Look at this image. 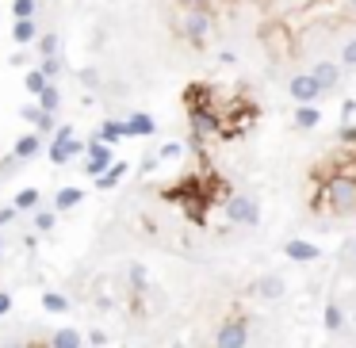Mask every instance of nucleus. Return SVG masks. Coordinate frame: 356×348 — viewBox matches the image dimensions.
Here are the masks:
<instances>
[{"label":"nucleus","mask_w":356,"mask_h":348,"mask_svg":"<svg viewBox=\"0 0 356 348\" xmlns=\"http://www.w3.org/2000/svg\"><path fill=\"white\" fill-rule=\"evenodd\" d=\"M283 253H288L291 264H315V260L322 257V249L310 245V241H303V238H291L288 245H283Z\"/></svg>","instance_id":"obj_7"},{"label":"nucleus","mask_w":356,"mask_h":348,"mask_svg":"<svg viewBox=\"0 0 356 348\" xmlns=\"http://www.w3.org/2000/svg\"><path fill=\"white\" fill-rule=\"evenodd\" d=\"M127 173H131V165H127V161H115V165H111L108 173H104V176L96 180V188H100V191H111V188H115V184L123 180Z\"/></svg>","instance_id":"obj_16"},{"label":"nucleus","mask_w":356,"mask_h":348,"mask_svg":"<svg viewBox=\"0 0 356 348\" xmlns=\"http://www.w3.org/2000/svg\"><path fill=\"white\" fill-rule=\"evenodd\" d=\"M131 283L134 287H146V268L142 264H131Z\"/></svg>","instance_id":"obj_31"},{"label":"nucleus","mask_w":356,"mask_h":348,"mask_svg":"<svg viewBox=\"0 0 356 348\" xmlns=\"http://www.w3.org/2000/svg\"><path fill=\"white\" fill-rule=\"evenodd\" d=\"M77 153H84V142H77V138L73 142H58V138H54L46 146V157L54 161V165H66V161H73Z\"/></svg>","instance_id":"obj_9"},{"label":"nucleus","mask_w":356,"mask_h":348,"mask_svg":"<svg viewBox=\"0 0 356 348\" xmlns=\"http://www.w3.org/2000/svg\"><path fill=\"white\" fill-rule=\"evenodd\" d=\"M35 130H39V134H50V130H58V119H54V115H46V111H42V119H39V123H35Z\"/></svg>","instance_id":"obj_29"},{"label":"nucleus","mask_w":356,"mask_h":348,"mask_svg":"<svg viewBox=\"0 0 356 348\" xmlns=\"http://www.w3.org/2000/svg\"><path fill=\"white\" fill-rule=\"evenodd\" d=\"M96 138L104 142V146H115V142L127 138V123H123V119H104L100 130H96Z\"/></svg>","instance_id":"obj_13"},{"label":"nucleus","mask_w":356,"mask_h":348,"mask_svg":"<svg viewBox=\"0 0 356 348\" xmlns=\"http://www.w3.org/2000/svg\"><path fill=\"white\" fill-rule=\"evenodd\" d=\"M326 203H330L337 215H353L356 211V176L353 173H330L326 176Z\"/></svg>","instance_id":"obj_1"},{"label":"nucleus","mask_w":356,"mask_h":348,"mask_svg":"<svg viewBox=\"0 0 356 348\" xmlns=\"http://www.w3.org/2000/svg\"><path fill=\"white\" fill-rule=\"evenodd\" d=\"M35 230H39V233L54 230V211H35Z\"/></svg>","instance_id":"obj_27"},{"label":"nucleus","mask_w":356,"mask_h":348,"mask_svg":"<svg viewBox=\"0 0 356 348\" xmlns=\"http://www.w3.org/2000/svg\"><path fill=\"white\" fill-rule=\"evenodd\" d=\"M341 66L356 69V39H348L345 46H341Z\"/></svg>","instance_id":"obj_28"},{"label":"nucleus","mask_w":356,"mask_h":348,"mask_svg":"<svg viewBox=\"0 0 356 348\" xmlns=\"http://www.w3.org/2000/svg\"><path fill=\"white\" fill-rule=\"evenodd\" d=\"M12 39L19 42V46H31V42H39L42 35H39V23L35 19H16L12 23Z\"/></svg>","instance_id":"obj_14"},{"label":"nucleus","mask_w":356,"mask_h":348,"mask_svg":"<svg viewBox=\"0 0 356 348\" xmlns=\"http://www.w3.org/2000/svg\"><path fill=\"white\" fill-rule=\"evenodd\" d=\"M39 73L46 77V81H54V77H62V58H42Z\"/></svg>","instance_id":"obj_26"},{"label":"nucleus","mask_w":356,"mask_h":348,"mask_svg":"<svg viewBox=\"0 0 356 348\" xmlns=\"http://www.w3.org/2000/svg\"><path fill=\"white\" fill-rule=\"evenodd\" d=\"M19 115H24L27 123L35 126V123H39V119H42V108H24V111H19Z\"/></svg>","instance_id":"obj_35"},{"label":"nucleus","mask_w":356,"mask_h":348,"mask_svg":"<svg viewBox=\"0 0 356 348\" xmlns=\"http://www.w3.org/2000/svg\"><path fill=\"white\" fill-rule=\"evenodd\" d=\"M39 108L46 111V115H54V111L62 108V88H58V84H50V88L39 96Z\"/></svg>","instance_id":"obj_22"},{"label":"nucleus","mask_w":356,"mask_h":348,"mask_svg":"<svg viewBox=\"0 0 356 348\" xmlns=\"http://www.w3.org/2000/svg\"><path fill=\"white\" fill-rule=\"evenodd\" d=\"M249 345V322L245 318H230L218 325L215 333V348H245Z\"/></svg>","instance_id":"obj_4"},{"label":"nucleus","mask_w":356,"mask_h":348,"mask_svg":"<svg viewBox=\"0 0 356 348\" xmlns=\"http://www.w3.org/2000/svg\"><path fill=\"white\" fill-rule=\"evenodd\" d=\"M123 123H127V138H153V134H158V123H153V115H146V111H131Z\"/></svg>","instance_id":"obj_8"},{"label":"nucleus","mask_w":356,"mask_h":348,"mask_svg":"<svg viewBox=\"0 0 356 348\" xmlns=\"http://www.w3.org/2000/svg\"><path fill=\"white\" fill-rule=\"evenodd\" d=\"M16 215H19L16 207H4V211H0V226H8V222H12V218H16Z\"/></svg>","instance_id":"obj_37"},{"label":"nucleus","mask_w":356,"mask_h":348,"mask_svg":"<svg viewBox=\"0 0 356 348\" xmlns=\"http://www.w3.org/2000/svg\"><path fill=\"white\" fill-rule=\"evenodd\" d=\"M35 46H39L42 58H58V35H42V39L35 42Z\"/></svg>","instance_id":"obj_25"},{"label":"nucleus","mask_w":356,"mask_h":348,"mask_svg":"<svg viewBox=\"0 0 356 348\" xmlns=\"http://www.w3.org/2000/svg\"><path fill=\"white\" fill-rule=\"evenodd\" d=\"M353 322H356V314H353Z\"/></svg>","instance_id":"obj_42"},{"label":"nucleus","mask_w":356,"mask_h":348,"mask_svg":"<svg viewBox=\"0 0 356 348\" xmlns=\"http://www.w3.org/2000/svg\"><path fill=\"white\" fill-rule=\"evenodd\" d=\"M54 138H58V142H73V126H69V123H62L58 130H54Z\"/></svg>","instance_id":"obj_32"},{"label":"nucleus","mask_w":356,"mask_h":348,"mask_svg":"<svg viewBox=\"0 0 356 348\" xmlns=\"http://www.w3.org/2000/svg\"><path fill=\"white\" fill-rule=\"evenodd\" d=\"M12 16L16 19H35L39 16V0H12Z\"/></svg>","instance_id":"obj_23"},{"label":"nucleus","mask_w":356,"mask_h":348,"mask_svg":"<svg viewBox=\"0 0 356 348\" xmlns=\"http://www.w3.org/2000/svg\"><path fill=\"white\" fill-rule=\"evenodd\" d=\"M42 310H46V314H66L69 298L62 295V291H46V295H42Z\"/></svg>","instance_id":"obj_19"},{"label":"nucleus","mask_w":356,"mask_h":348,"mask_svg":"<svg viewBox=\"0 0 356 348\" xmlns=\"http://www.w3.org/2000/svg\"><path fill=\"white\" fill-rule=\"evenodd\" d=\"M0 253H4V238H0Z\"/></svg>","instance_id":"obj_40"},{"label":"nucleus","mask_w":356,"mask_h":348,"mask_svg":"<svg viewBox=\"0 0 356 348\" xmlns=\"http://www.w3.org/2000/svg\"><path fill=\"white\" fill-rule=\"evenodd\" d=\"M84 345V337L77 329H69V325H62L54 337H50V348H81Z\"/></svg>","instance_id":"obj_17"},{"label":"nucleus","mask_w":356,"mask_h":348,"mask_svg":"<svg viewBox=\"0 0 356 348\" xmlns=\"http://www.w3.org/2000/svg\"><path fill=\"white\" fill-rule=\"evenodd\" d=\"M176 4H184L188 12H211V0H176Z\"/></svg>","instance_id":"obj_30"},{"label":"nucleus","mask_w":356,"mask_h":348,"mask_svg":"<svg viewBox=\"0 0 356 348\" xmlns=\"http://www.w3.org/2000/svg\"><path fill=\"white\" fill-rule=\"evenodd\" d=\"M4 348H31V345H19V340H16V345H4Z\"/></svg>","instance_id":"obj_39"},{"label":"nucleus","mask_w":356,"mask_h":348,"mask_svg":"<svg viewBox=\"0 0 356 348\" xmlns=\"http://www.w3.org/2000/svg\"><path fill=\"white\" fill-rule=\"evenodd\" d=\"M8 310H12V295H8V291H0V318L8 314Z\"/></svg>","instance_id":"obj_36"},{"label":"nucleus","mask_w":356,"mask_h":348,"mask_svg":"<svg viewBox=\"0 0 356 348\" xmlns=\"http://www.w3.org/2000/svg\"><path fill=\"white\" fill-rule=\"evenodd\" d=\"M176 31H180L191 46H203V42H207V35H211V12H188V16L180 19V27H176Z\"/></svg>","instance_id":"obj_5"},{"label":"nucleus","mask_w":356,"mask_h":348,"mask_svg":"<svg viewBox=\"0 0 356 348\" xmlns=\"http://www.w3.org/2000/svg\"><path fill=\"white\" fill-rule=\"evenodd\" d=\"M223 207H226L230 226H257L261 222V203L257 199H249V195H230Z\"/></svg>","instance_id":"obj_2"},{"label":"nucleus","mask_w":356,"mask_h":348,"mask_svg":"<svg viewBox=\"0 0 356 348\" xmlns=\"http://www.w3.org/2000/svg\"><path fill=\"white\" fill-rule=\"evenodd\" d=\"M84 153H88V161H84V173L88 176H104L111 165H115V153H111V146H104L100 138H88V146H84Z\"/></svg>","instance_id":"obj_3"},{"label":"nucleus","mask_w":356,"mask_h":348,"mask_svg":"<svg viewBox=\"0 0 356 348\" xmlns=\"http://www.w3.org/2000/svg\"><path fill=\"white\" fill-rule=\"evenodd\" d=\"M158 157H180V146H176V142H169V146H161V153H158Z\"/></svg>","instance_id":"obj_34"},{"label":"nucleus","mask_w":356,"mask_h":348,"mask_svg":"<svg viewBox=\"0 0 356 348\" xmlns=\"http://www.w3.org/2000/svg\"><path fill=\"white\" fill-rule=\"evenodd\" d=\"M310 77L322 84V92H330V88H337V81H341V66L337 61H318V66L310 69Z\"/></svg>","instance_id":"obj_12"},{"label":"nucleus","mask_w":356,"mask_h":348,"mask_svg":"<svg viewBox=\"0 0 356 348\" xmlns=\"http://www.w3.org/2000/svg\"><path fill=\"white\" fill-rule=\"evenodd\" d=\"M81 199H84L81 188H58V195H54V211H73Z\"/></svg>","instance_id":"obj_18"},{"label":"nucleus","mask_w":356,"mask_h":348,"mask_svg":"<svg viewBox=\"0 0 356 348\" xmlns=\"http://www.w3.org/2000/svg\"><path fill=\"white\" fill-rule=\"evenodd\" d=\"M341 142H345V146H356V126H341Z\"/></svg>","instance_id":"obj_33"},{"label":"nucleus","mask_w":356,"mask_h":348,"mask_svg":"<svg viewBox=\"0 0 356 348\" xmlns=\"http://www.w3.org/2000/svg\"><path fill=\"white\" fill-rule=\"evenodd\" d=\"M39 203H42L39 188H24L16 195V203H12V207H16V211H31V215H35V211H39Z\"/></svg>","instance_id":"obj_20"},{"label":"nucleus","mask_w":356,"mask_h":348,"mask_svg":"<svg viewBox=\"0 0 356 348\" xmlns=\"http://www.w3.org/2000/svg\"><path fill=\"white\" fill-rule=\"evenodd\" d=\"M288 92H291V99H295V104H318V99L326 96V92H322V84H318L310 73L291 77V81H288Z\"/></svg>","instance_id":"obj_6"},{"label":"nucleus","mask_w":356,"mask_h":348,"mask_svg":"<svg viewBox=\"0 0 356 348\" xmlns=\"http://www.w3.org/2000/svg\"><path fill=\"white\" fill-rule=\"evenodd\" d=\"M283 287H288V283H283V276H276V272H272V276H261L253 291H257L261 298H280V295H283Z\"/></svg>","instance_id":"obj_15"},{"label":"nucleus","mask_w":356,"mask_h":348,"mask_svg":"<svg viewBox=\"0 0 356 348\" xmlns=\"http://www.w3.org/2000/svg\"><path fill=\"white\" fill-rule=\"evenodd\" d=\"M39 153H42V134L39 130L16 138V149H12V157H16V161H31V157H39Z\"/></svg>","instance_id":"obj_10"},{"label":"nucleus","mask_w":356,"mask_h":348,"mask_svg":"<svg viewBox=\"0 0 356 348\" xmlns=\"http://www.w3.org/2000/svg\"><path fill=\"white\" fill-rule=\"evenodd\" d=\"M353 257H356V241H353Z\"/></svg>","instance_id":"obj_41"},{"label":"nucleus","mask_w":356,"mask_h":348,"mask_svg":"<svg viewBox=\"0 0 356 348\" xmlns=\"http://www.w3.org/2000/svg\"><path fill=\"white\" fill-rule=\"evenodd\" d=\"M345 8H348V12H353V16H356V0H345Z\"/></svg>","instance_id":"obj_38"},{"label":"nucleus","mask_w":356,"mask_h":348,"mask_svg":"<svg viewBox=\"0 0 356 348\" xmlns=\"http://www.w3.org/2000/svg\"><path fill=\"white\" fill-rule=\"evenodd\" d=\"M291 123H295V130H315L322 123V111H318V104H299L291 111Z\"/></svg>","instance_id":"obj_11"},{"label":"nucleus","mask_w":356,"mask_h":348,"mask_svg":"<svg viewBox=\"0 0 356 348\" xmlns=\"http://www.w3.org/2000/svg\"><path fill=\"white\" fill-rule=\"evenodd\" d=\"M322 322H326V329H330V333H337L341 325H345V310H341L337 302H326V310H322Z\"/></svg>","instance_id":"obj_21"},{"label":"nucleus","mask_w":356,"mask_h":348,"mask_svg":"<svg viewBox=\"0 0 356 348\" xmlns=\"http://www.w3.org/2000/svg\"><path fill=\"white\" fill-rule=\"evenodd\" d=\"M24 84H27V92H31V96H35V99H39V96H42V92H46V88H50V81H46V77H42V73H39V69H31V73H27V77H24Z\"/></svg>","instance_id":"obj_24"}]
</instances>
